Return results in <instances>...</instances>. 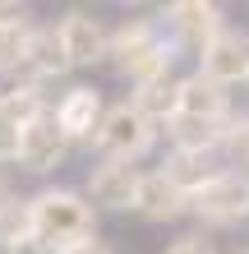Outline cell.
Returning <instances> with one entry per match:
<instances>
[{
  "label": "cell",
  "mask_w": 249,
  "mask_h": 254,
  "mask_svg": "<svg viewBox=\"0 0 249 254\" xmlns=\"http://www.w3.org/2000/svg\"><path fill=\"white\" fill-rule=\"evenodd\" d=\"M28 213H33V236L47 241L51 250H65L74 241H88L97 236V217L93 203L74 190H37L28 199Z\"/></svg>",
  "instance_id": "1"
},
{
  "label": "cell",
  "mask_w": 249,
  "mask_h": 254,
  "mask_svg": "<svg viewBox=\"0 0 249 254\" xmlns=\"http://www.w3.org/2000/svg\"><path fill=\"white\" fill-rule=\"evenodd\" d=\"M171 42L157 33V28L148 19H129L111 33V65L125 74V79L148 83V79H162V74H171Z\"/></svg>",
  "instance_id": "2"
},
{
  "label": "cell",
  "mask_w": 249,
  "mask_h": 254,
  "mask_svg": "<svg viewBox=\"0 0 249 254\" xmlns=\"http://www.w3.org/2000/svg\"><path fill=\"white\" fill-rule=\"evenodd\" d=\"M152 143H157V125L134 107V102H115V107H106L101 129L93 139V148L106 162H139Z\"/></svg>",
  "instance_id": "3"
},
{
  "label": "cell",
  "mask_w": 249,
  "mask_h": 254,
  "mask_svg": "<svg viewBox=\"0 0 249 254\" xmlns=\"http://www.w3.org/2000/svg\"><path fill=\"white\" fill-rule=\"evenodd\" d=\"M189 213L199 222H208V227L249 222V171H222L217 181H208L189 199Z\"/></svg>",
  "instance_id": "4"
},
{
  "label": "cell",
  "mask_w": 249,
  "mask_h": 254,
  "mask_svg": "<svg viewBox=\"0 0 249 254\" xmlns=\"http://www.w3.org/2000/svg\"><path fill=\"white\" fill-rule=\"evenodd\" d=\"M69 134L60 129V121H55V111H42L33 125L23 129V148H19V167L33 171V176H47L55 171L60 162L69 157Z\"/></svg>",
  "instance_id": "5"
},
{
  "label": "cell",
  "mask_w": 249,
  "mask_h": 254,
  "mask_svg": "<svg viewBox=\"0 0 249 254\" xmlns=\"http://www.w3.org/2000/svg\"><path fill=\"white\" fill-rule=\"evenodd\" d=\"M199 69L208 74V79H217V83L249 79V33H240V28L226 23L222 33L199 51Z\"/></svg>",
  "instance_id": "6"
},
{
  "label": "cell",
  "mask_w": 249,
  "mask_h": 254,
  "mask_svg": "<svg viewBox=\"0 0 249 254\" xmlns=\"http://www.w3.org/2000/svg\"><path fill=\"white\" fill-rule=\"evenodd\" d=\"M55 33H60V47H65V56H69V65H97V61H106V56H111L106 28H101L88 9L60 14Z\"/></svg>",
  "instance_id": "7"
},
{
  "label": "cell",
  "mask_w": 249,
  "mask_h": 254,
  "mask_svg": "<svg viewBox=\"0 0 249 254\" xmlns=\"http://www.w3.org/2000/svg\"><path fill=\"white\" fill-rule=\"evenodd\" d=\"M166 28L175 33V42L203 51L226 28V19H222L217 5H208V0H175V5H166Z\"/></svg>",
  "instance_id": "8"
},
{
  "label": "cell",
  "mask_w": 249,
  "mask_h": 254,
  "mask_svg": "<svg viewBox=\"0 0 249 254\" xmlns=\"http://www.w3.org/2000/svg\"><path fill=\"white\" fill-rule=\"evenodd\" d=\"M139 185H143V171L134 162H101L88 181V194H93V203L125 213V208L139 203Z\"/></svg>",
  "instance_id": "9"
},
{
  "label": "cell",
  "mask_w": 249,
  "mask_h": 254,
  "mask_svg": "<svg viewBox=\"0 0 249 254\" xmlns=\"http://www.w3.org/2000/svg\"><path fill=\"white\" fill-rule=\"evenodd\" d=\"M101 116H106V107H101V97L93 88H69L55 102V121L69 134V143H93L97 129H101Z\"/></svg>",
  "instance_id": "10"
},
{
  "label": "cell",
  "mask_w": 249,
  "mask_h": 254,
  "mask_svg": "<svg viewBox=\"0 0 249 254\" xmlns=\"http://www.w3.org/2000/svg\"><path fill=\"white\" fill-rule=\"evenodd\" d=\"M139 217L148 222H175L180 213H189V194L171 181L166 171H143V185H139V203H134Z\"/></svg>",
  "instance_id": "11"
},
{
  "label": "cell",
  "mask_w": 249,
  "mask_h": 254,
  "mask_svg": "<svg viewBox=\"0 0 249 254\" xmlns=\"http://www.w3.org/2000/svg\"><path fill=\"white\" fill-rule=\"evenodd\" d=\"M180 111L185 116H203V121H231V93L226 83L208 79L203 69L180 79Z\"/></svg>",
  "instance_id": "12"
},
{
  "label": "cell",
  "mask_w": 249,
  "mask_h": 254,
  "mask_svg": "<svg viewBox=\"0 0 249 254\" xmlns=\"http://www.w3.org/2000/svg\"><path fill=\"white\" fill-rule=\"evenodd\" d=\"M28 79L33 83H47V79H60V74H69L74 65H69V56L60 47V33H55V23L47 28H33V42H28Z\"/></svg>",
  "instance_id": "13"
},
{
  "label": "cell",
  "mask_w": 249,
  "mask_h": 254,
  "mask_svg": "<svg viewBox=\"0 0 249 254\" xmlns=\"http://www.w3.org/2000/svg\"><path fill=\"white\" fill-rule=\"evenodd\" d=\"M166 139L175 143V153H222L226 121H203V116H175L166 125Z\"/></svg>",
  "instance_id": "14"
},
{
  "label": "cell",
  "mask_w": 249,
  "mask_h": 254,
  "mask_svg": "<svg viewBox=\"0 0 249 254\" xmlns=\"http://www.w3.org/2000/svg\"><path fill=\"white\" fill-rule=\"evenodd\" d=\"M28 42H33V23L23 19V9L0 5V74H19L28 65Z\"/></svg>",
  "instance_id": "15"
},
{
  "label": "cell",
  "mask_w": 249,
  "mask_h": 254,
  "mask_svg": "<svg viewBox=\"0 0 249 254\" xmlns=\"http://www.w3.org/2000/svg\"><path fill=\"white\" fill-rule=\"evenodd\" d=\"M134 107L148 116L152 125H171L175 116H180V79H171V74H162V79H148L134 88Z\"/></svg>",
  "instance_id": "16"
},
{
  "label": "cell",
  "mask_w": 249,
  "mask_h": 254,
  "mask_svg": "<svg viewBox=\"0 0 249 254\" xmlns=\"http://www.w3.org/2000/svg\"><path fill=\"white\" fill-rule=\"evenodd\" d=\"M162 171L189 194V199H194V194L208 185V181H217V176H222V167H217V153H171Z\"/></svg>",
  "instance_id": "17"
},
{
  "label": "cell",
  "mask_w": 249,
  "mask_h": 254,
  "mask_svg": "<svg viewBox=\"0 0 249 254\" xmlns=\"http://www.w3.org/2000/svg\"><path fill=\"white\" fill-rule=\"evenodd\" d=\"M33 241V213H28V199L0 190V250H14Z\"/></svg>",
  "instance_id": "18"
},
{
  "label": "cell",
  "mask_w": 249,
  "mask_h": 254,
  "mask_svg": "<svg viewBox=\"0 0 249 254\" xmlns=\"http://www.w3.org/2000/svg\"><path fill=\"white\" fill-rule=\"evenodd\" d=\"M222 153L231 157V167H249V116H231L226 121V139H222Z\"/></svg>",
  "instance_id": "19"
},
{
  "label": "cell",
  "mask_w": 249,
  "mask_h": 254,
  "mask_svg": "<svg viewBox=\"0 0 249 254\" xmlns=\"http://www.w3.org/2000/svg\"><path fill=\"white\" fill-rule=\"evenodd\" d=\"M23 129H28V125H19L14 116H5V111H0V167H5V162H19Z\"/></svg>",
  "instance_id": "20"
},
{
  "label": "cell",
  "mask_w": 249,
  "mask_h": 254,
  "mask_svg": "<svg viewBox=\"0 0 249 254\" xmlns=\"http://www.w3.org/2000/svg\"><path fill=\"white\" fill-rule=\"evenodd\" d=\"M166 254H212V241H203V236H180Z\"/></svg>",
  "instance_id": "21"
},
{
  "label": "cell",
  "mask_w": 249,
  "mask_h": 254,
  "mask_svg": "<svg viewBox=\"0 0 249 254\" xmlns=\"http://www.w3.org/2000/svg\"><path fill=\"white\" fill-rule=\"evenodd\" d=\"M55 254H111V250L101 245L97 236H88V241H74V245H65V250H55Z\"/></svg>",
  "instance_id": "22"
},
{
  "label": "cell",
  "mask_w": 249,
  "mask_h": 254,
  "mask_svg": "<svg viewBox=\"0 0 249 254\" xmlns=\"http://www.w3.org/2000/svg\"><path fill=\"white\" fill-rule=\"evenodd\" d=\"M5 254H55L47 241H37V236H33V241H23V245H14V250H5Z\"/></svg>",
  "instance_id": "23"
}]
</instances>
